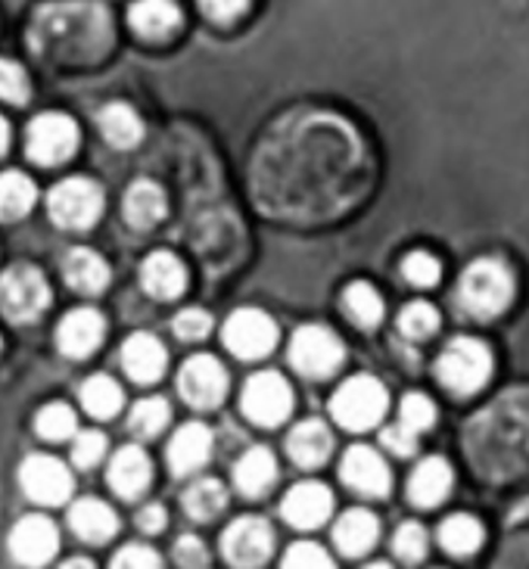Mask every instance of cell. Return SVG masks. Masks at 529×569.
I'll list each match as a JSON object with an SVG mask.
<instances>
[{"instance_id":"obj_24","label":"cell","mask_w":529,"mask_h":569,"mask_svg":"<svg viewBox=\"0 0 529 569\" xmlns=\"http://www.w3.org/2000/svg\"><path fill=\"white\" fill-rule=\"evenodd\" d=\"M451 482H455V473H451L449 461L446 458H427L408 477V498L418 508H436L449 498Z\"/></svg>"},{"instance_id":"obj_36","label":"cell","mask_w":529,"mask_h":569,"mask_svg":"<svg viewBox=\"0 0 529 569\" xmlns=\"http://www.w3.org/2000/svg\"><path fill=\"white\" fill-rule=\"evenodd\" d=\"M171 420V408L169 401L162 399V396H147V399H140L134 408H131V415H128V430L140 436V439H153L159 432L169 427Z\"/></svg>"},{"instance_id":"obj_48","label":"cell","mask_w":529,"mask_h":569,"mask_svg":"<svg viewBox=\"0 0 529 569\" xmlns=\"http://www.w3.org/2000/svg\"><path fill=\"white\" fill-rule=\"evenodd\" d=\"M174 560L181 563V567H206L209 563V551H206V545L197 536H184V539L174 541Z\"/></svg>"},{"instance_id":"obj_14","label":"cell","mask_w":529,"mask_h":569,"mask_svg":"<svg viewBox=\"0 0 529 569\" xmlns=\"http://www.w3.org/2000/svg\"><path fill=\"white\" fill-rule=\"evenodd\" d=\"M19 482H22V492L29 495L34 505H62L69 495H72V473L69 467L50 455H31L26 463L19 467Z\"/></svg>"},{"instance_id":"obj_43","label":"cell","mask_w":529,"mask_h":569,"mask_svg":"<svg viewBox=\"0 0 529 569\" xmlns=\"http://www.w3.org/2000/svg\"><path fill=\"white\" fill-rule=\"evenodd\" d=\"M103 455H107V436H103V432H78V439L72 442V461H76V467L91 470V467H97V463L103 461Z\"/></svg>"},{"instance_id":"obj_16","label":"cell","mask_w":529,"mask_h":569,"mask_svg":"<svg viewBox=\"0 0 529 569\" xmlns=\"http://www.w3.org/2000/svg\"><path fill=\"white\" fill-rule=\"evenodd\" d=\"M333 513V495L325 482H299L283 495L280 517L293 529H318Z\"/></svg>"},{"instance_id":"obj_4","label":"cell","mask_w":529,"mask_h":569,"mask_svg":"<svg viewBox=\"0 0 529 569\" xmlns=\"http://www.w3.org/2000/svg\"><path fill=\"white\" fill-rule=\"evenodd\" d=\"M387 386L380 383L377 377H371V373H358L352 380H346L333 392V399H330L333 420L352 432H365L377 427L383 420V415H387Z\"/></svg>"},{"instance_id":"obj_51","label":"cell","mask_w":529,"mask_h":569,"mask_svg":"<svg viewBox=\"0 0 529 569\" xmlns=\"http://www.w3.org/2000/svg\"><path fill=\"white\" fill-rule=\"evenodd\" d=\"M10 150V122L0 116V156Z\"/></svg>"},{"instance_id":"obj_28","label":"cell","mask_w":529,"mask_h":569,"mask_svg":"<svg viewBox=\"0 0 529 569\" xmlns=\"http://www.w3.org/2000/svg\"><path fill=\"white\" fill-rule=\"evenodd\" d=\"M380 539V520L371 510H346L333 526V541L346 557H361L371 551Z\"/></svg>"},{"instance_id":"obj_32","label":"cell","mask_w":529,"mask_h":569,"mask_svg":"<svg viewBox=\"0 0 529 569\" xmlns=\"http://www.w3.org/2000/svg\"><path fill=\"white\" fill-rule=\"evenodd\" d=\"M122 386L116 383L107 373H93L81 386V405L93 420H112L122 411Z\"/></svg>"},{"instance_id":"obj_12","label":"cell","mask_w":529,"mask_h":569,"mask_svg":"<svg viewBox=\"0 0 529 569\" xmlns=\"http://www.w3.org/2000/svg\"><path fill=\"white\" fill-rule=\"evenodd\" d=\"M275 551V532L262 517H240L221 536V555L231 567H262Z\"/></svg>"},{"instance_id":"obj_47","label":"cell","mask_w":529,"mask_h":569,"mask_svg":"<svg viewBox=\"0 0 529 569\" xmlns=\"http://www.w3.org/2000/svg\"><path fill=\"white\" fill-rule=\"evenodd\" d=\"M380 442H383L392 455H399V458H411V455L418 451V432L408 430V427H402V423H396V427H387V430H383Z\"/></svg>"},{"instance_id":"obj_9","label":"cell","mask_w":529,"mask_h":569,"mask_svg":"<svg viewBox=\"0 0 529 569\" xmlns=\"http://www.w3.org/2000/svg\"><path fill=\"white\" fill-rule=\"evenodd\" d=\"M278 323L271 315H264L262 308H237L221 330L224 349L237 358H243V361L264 358L278 346Z\"/></svg>"},{"instance_id":"obj_20","label":"cell","mask_w":529,"mask_h":569,"mask_svg":"<svg viewBox=\"0 0 529 569\" xmlns=\"http://www.w3.org/2000/svg\"><path fill=\"white\" fill-rule=\"evenodd\" d=\"M140 287L147 296H153L159 302H171L178 299L187 287V268L178 256H171L166 249L150 252L143 264H140Z\"/></svg>"},{"instance_id":"obj_38","label":"cell","mask_w":529,"mask_h":569,"mask_svg":"<svg viewBox=\"0 0 529 569\" xmlns=\"http://www.w3.org/2000/svg\"><path fill=\"white\" fill-rule=\"evenodd\" d=\"M399 330L408 339H430L439 330V311L430 302H408L399 315Z\"/></svg>"},{"instance_id":"obj_15","label":"cell","mask_w":529,"mask_h":569,"mask_svg":"<svg viewBox=\"0 0 529 569\" xmlns=\"http://www.w3.org/2000/svg\"><path fill=\"white\" fill-rule=\"evenodd\" d=\"M340 477L352 492L365 495V498H383L392 489L389 463L368 446H352L342 455Z\"/></svg>"},{"instance_id":"obj_19","label":"cell","mask_w":529,"mask_h":569,"mask_svg":"<svg viewBox=\"0 0 529 569\" xmlns=\"http://www.w3.org/2000/svg\"><path fill=\"white\" fill-rule=\"evenodd\" d=\"M166 455H169V470L174 477L197 473L212 458V430L206 423H200V420H190V423H184L181 430L171 436Z\"/></svg>"},{"instance_id":"obj_44","label":"cell","mask_w":529,"mask_h":569,"mask_svg":"<svg viewBox=\"0 0 529 569\" xmlns=\"http://www.w3.org/2000/svg\"><path fill=\"white\" fill-rule=\"evenodd\" d=\"M283 567L327 569V567H333V560H330V555H327L321 545H315V541H296V545H290V551L283 555Z\"/></svg>"},{"instance_id":"obj_2","label":"cell","mask_w":529,"mask_h":569,"mask_svg":"<svg viewBox=\"0 0 529 569\" xmlns=\"http://www.w3.org/2000/svg\"><path fill=\"white\" fill-rule=\"evenodd\" d=\"M517 280L501 259H477L458 280V306L473 321H492L511 306Z\"/></svg>"},{"instance_id":"obj_34","label":"cell","mask_w":529,"mask_h":569,"mask_svg":"<svg viewBox=\"0 0 529 569\" xmlns=\"http://www.w3.org/2000/svg\"><path fill=\"white\" fill-rule=\"evenodd\" d=\"M228 508V489L218 479H200L184 492V510L190 520L209 523L221 510Z\"/></svg>"},{"instance_id":"obj_5","label":"cell","mask_w":529,"mask_h":569,"mask_svg":"<svg viewBox=\"0 0 529 569\" xmlns=\"http://www.w3.org/2000/svg\"><path fill=\"white\" fill-rule=\"evenodd\" d=\"M47 209L66 231H88L103 216V190L91 178H66L50 190Z\"/></svg>"},{"instance_id":"obj_11","label":"cell","mask_w":529,"mask_h":569,"mask_svg":"<svg viewBox=\"0 0 529 569\" xmlns=\"http://www.w3.org/2000/svg\"><path fill=\"white\" fill-rule=\"evenodd\" d=\"M228 370L224 365L212 358V355H193L187 358L184 368L178 373V389L184 396L187 405L200 408V411H212L218 408L224 396H228Z\"/></svg>"},{"instance_id":"obj_3","label":"cell","mask_w":529,"mask_h":569,"mask_svg":"<svg viewBox=\"0 0 529 569\" xmlns=\"http://www.w3.org/2000/svg\"><path fill=\"white\" fill-rule=\"evenodd\" d=\"M436 377L455 396H473L492 377V352L480 339H451L436 361Z\"/></svg>"},{"instance_id":"obj_50","label":"cell","mask_w":529,"mask_h":569,"mask_svg":"<svg viewBox=\"0 0 529 569\" xmlns=\"http://www.w3.org/2000/svg\"><path fill=\"white\" fill-rule=\"evenodd\" d=\"M202 10H206V16L209 19H216V22H224V19H233V16H240L243 10H247V3L240 0V3H212V0H206V3H200Z\"/></svg>"},{"instance_id":"obj_27","label":"cell","mask_w":529,"mask_h":569,"mask_svg":"<svg viewBox=\"0 0 529 569\" xmlns=\"http://www.w3.org/2000/svg\"><path fill=\"white\" fill-rule=\"evenodd\" d=\"M166 209H169V200H166L162 187L153 181H134L122 200L124 221L138 231L156 228L166 218Z\"/></svg>"},{"instance_id":"obj_13","label":"cell","mask_w":529,"mask_h":569,"mask_svg":"<svg viewBox=\"0 0 529 569\" xmlns=\"http://www.w3.org/2000/svg\"><path fill=\"white\" fill-rule=\"evenodd\" d=\"M60 551V529L44 513H29L10 532V555L19 567H44Z\"/></svg>"},{"instance_id":"obj_21","label":"cell","mask_w":529,"mask_h":569,"mask_svg":"<svg viewBox=\"0 0 529 569\" xmlns=\"http://www.w3.org/2000/svg\"><path fill=\"white\" fill-rule=\"evenodd\" d=\"M169 365L166 346L150 333H134L124 339L122 346V368L134 383H156Z\"/></svg>"},{"instance_id":"obj_45","label":"cell","mask_w":529,"mask_h":569,"mask_svg":"<svg viewBox=\"0 0 529 569\" xmlns=\"http://www.w3.org/2000/svg\"><path fill=\"white\" fill-rule=\"evenodd\" d=\"M171 330H174V337H181L184 342H200V339L212 333V318H209V311H200V308H184L171 321Z\"/></svg>"},{"instance_id":"obj_33","label":"cell","mask_w":529,"mask_h":569,"mask_svg":"<svg viewBox=\"0 0 529 569\" xmlns=\"http://www.w3.org/2000/svg\"><path fill=\"white\" fill-rule=\"evenodd\" d=\"M342 308H346L349 321L365 327V330H371V327L383 321V299L365 280H356V283L346 287V292H342Z\"/></svg>"},{"instance_id":"obj_29","label":"cell","mask_w":529,"mask_h":569,"mask_svg":"<svg viewBox=\"0 0 529 569\" xmlns=\"http://www.w3.org/2000/svg\"><path fill=\"white\" fill-rule=\"evenodd\" d=\"M128 19H131V29L150 38V41H162L169 38L171 31L181 29V7H174L169 0H140L128 10Z\"/></svg>"},{"instance_id":"obj_6","label":"cell","mask_w":529,"mask_h":569,"mask_svg":"<svg viewBox=\"0 0 529 569\" xmlns=\"http://www.w3.org/2000/svg\"><path fill=\"white\" fill-rule=\"evenodd\" d=\"M50 302V287L34 264H13L0 274V311L13 323L41 318Z\"/></svg>"},{"instance_id":"obj_18","label":"cell","mask_w":529,"mask_h":569,"mask_svg":"<svg viewBox=\"0 0 529 569\" xmlns=\"http://www.w3.org/2000/svg\"><path fill=\"white\" fill-rule=\"evenodd\" d=\"M109 489L124 498V501H134L140 495L150 489V479H153V461L150 455L140 446H124L116 451V458L109 461Z\"/></svg>"},{"instance_id":"obj_37","label":"cell","mask_w":529,"mask_h":569,"mask_svg":"<svg viewBox=\"0 0 529 569\" xmlns=\"http://www.w3.org/2000/svg\"><path fill=\"white\" fill-rule=\"evenodd\" d=\"M76 411L66 401H50L34 417V430L44 442H66L69 436H76Z\"/></svg>"},{"instance_id":"obj_42","label":"cell","mask_w":529,"mask_h":569,"mask_svg":"<svg viewBox=\"0 0 529 569\" xmlns=\"http://www.w3.org/2000/svg\"><path fill=\"white\" fill-rule=\"evenodd\" d=\"M396 557L405 563H420L427 557V529L420 523H402L392 539Z\"/></svg>"},{"instance_id":"obj_10","label":"cell","mask_w":529,"mask_h":569,"mask_svg":"<svg viewBox=\"0 0 529 569\" xmlns=\"http://www.w3.org/2000/svg\"><path fill=\"white\" fill-rule=\"evenodd\" d=\"M78 124L66 112H44L26 131V153L38 166H60L78 150Z\"/></svg>"},{"instance_id":"obj_30","label":"cell","mask_w":529,"mask_h":569,"mask_svg":"<svg viewBox=\"0 0 529 569\" xmlns=\"http://www.w3.org/2000/svg\"><path fill=\"white\" fill-rule=\"evenodd\" d=\"M97 124H100V134L107 138L109 147H116V150H131L143 138V122L128 103H109L100 109Z\"/></svg>"},{"instance_id":"obj_17","label":"cell","mask_w":529,"mask_h":569,"mask_svg":"<svg viewBox=\"0 0 529 569\" xmlns=\"http://www.w3.org/2000/svg\"><path fill=\"white\" fill-rule=\"evenodd\" d=\"M107 337V321L100 311L93 308H76L69 311L57 327V346L69 358H88L100 349V342Z\"/></svg>"},{"instance_id":"obj_40","label":"cell","mask_w":529,"mask_h":569,"mask_svg":"<svg viewBox=\"0 0 529 569\" xmlns=\"http://www.w3.org/2000/svg\"><path fill=\"white\" fill-rule=\"evenodd\" d=\"M399 423L415 432L430 430L436 423V405L423 392H408L399 408Z\"/></svg>"},{"instance_id":"obj_41","label":"cell","mask_w":529,"mask_h":569,"mask_svg":"<svg viewBox=\"0 0 529 569\" xmlns=\"http://www.w3.org/2000/svg\"><path fill=\"white\" fill-rule=\"evenodd\" d=\"M31 84L26 69L13 60H0V100L3 103H13V107H22L29 100Z\"/></svg>"},{"instance_id":"obj_7","label":"cell","mask_w":529,"mask_h":569,"mask_svg":"<svg viewBox=\"0 0 529 569\" xmlns=\"http://www.w3.org/2000/svg\"><path fill=\"white\" fill-rule=\"evenodd\" d=\"M346 358L340 337L333 330H327L321 323H306L293 333L290 342V361L293 368L309 377V380H325L330 373H337Z\"/></svg>"},{"instance_id":"obj_22","label":"cell","mask_w":529,"mask_h":569,"mask_svg":"<svg viewBox=\"0 0 529 569\" xmlns=\"http://www.w3.org/2000/svg\"><path fill=\"white\" fill-rule=\"evenodd\" d=\"M69 526L88 545H107L119 532V517L100 498H81L69 508Z\"/></svg>"},{"instance_id":"obj_25","label":"cell","mask_w":529,"mask_h":569,"mask_svg":"<svg viewBox=\"0 0 529 569\" xmlns=\"http://www.w3.org/2000/svg\"><path fill=\"white\" fill-rule=\"evenodd\" d=\"M278 482V461L264 446H252L233 467V486L247 498H262Z\"/></svg>"},{"instance_id":"obj_39","label":"cell","mask_w":529,"mask_h":569,"mask_svg":"<svg viewBox=\"0 0 529 569\" xmlns=\"http://www.w3.org/2000/svg\"><path fill=\"white\" fill-rule=\"evenodd\" d=\"M402 278L411 283V287H420V290H427V287H433L442 278V264L436 256L430 252H408L402 262Z\"/></svg>"},{"instance_id":"obj_8","label":"cell","mask_w":529,"mask_h":569,"mask_svg":"<svg viewBox=\"0 0 529 569\" xmlns=\"http://www.w3.org/2000/svg\"><path fill=\"white\" fill-rule=\"evenodd\" d=\"M243 415L259 427H278L293 411V389L280 377L278 370H259L252 373L240 396Z\"/></svg>"},{"instance_id":"obj_1","label":"cell","mask_w":529,"mask_h":569,"mask_svg":"<svg viewBox=\"0 0 529 569\" xmlns=\"http://www.w3.org/2000/svg\"><path fill=\"white\" fill-rule=\"evenodd\" d=\"M467 458L482 479H505L529 473V389L498 396L486 411L470 420L465 432Z\"/></svg>"},{"instance_id":"obj_49","label":"cell","mask_w":529,"mask_h":569,"mask_svg":"<svg viewBox=\"0 0 529 569\" xmlns=\"http://www.w3.org/2000/svg\"><path fill=\"white\" fill-rule=\"evenodd\" d=\"M138 529L147 536H156L166 529V508L162 505H147L138 510Z\"/></svg>"},{"instance_id":"obj_26","label":"cell","mask_w":529,"mask_h":569,"mask_svg":"<svg viewBox=\"0 0 529 569\" xmlns=\"http://www.w3.org/2000/svg\"><path fill=\"white\" fill-rule=\"evenodd\" d=\"M62 278L72 290L84 292V296H100L109 283V268L93 249L76 247L62 256Z\"/></svg>"},{"instance_id":"obj_35","label":"cell","mask_w":529,"mask_h":569,"mask_svg":"<svg viewBox=\"0 0 529 569\" xmlns=\"http://www.w3.org/2000/svg\"><path fill=\"white\" fill-rule=\"evenodd\" d=\"M439 541L442 548L455 557L473 555L482 545V523L470 513H455L446 523L439 526Z\"/></svg>"},{"instance_id":"obj_31","label":"cell","mask_w":529,"mask_h":569,"mask_svg":"<svg viewBox=\"0 0 529 569\" xmlns=\"http://www.w3.org/2000/svg\"><path fill=\"white\" fill-rule=\"evenodd\" d=\"M38 190L22 171H0V221H19L31 212Z\"/></svg>"},{"instance_id":"obj_23","label":"cell","mask_w":529,"mask_h":569,"mask_svg":"<svg viewBox=\"0 0 529 569\" xmlns=\"http://www.w3.org/2000/svg\"><path fill=\"white\" fill-rule=\"evenodd\" d=\"M333 451V436L327 430V423L321 420H302L296 423L290 436H287V455L293 458L302 470H318L321 463H327Z\"/></svg>"},{"instance_id":"obj_46","label":"cell","mask_w":529,"mask_h":569,"mask_svg":"<svg viewBox=\"0 0 529 569\" xmlns=\"http://www.w3.org/2000/svg\"><path fill=\"white\" fill-rule=\"evenodd\" d=\"M162 560H159V555H156L150 545H140V541H131V545H124V548H119L116 551V557H112V567L116 569H153L159 567Z\"/></svg>"}]
</instances>
